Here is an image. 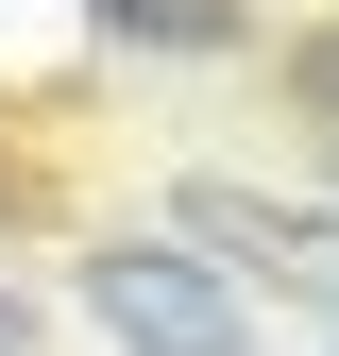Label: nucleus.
Here are the masks:
<instances>
[{"instance_id": "f257e3e1", "label": "nucleus", "mask_w": 339, "mask_h": 356, "mask_svg": "<svg viewBox=\"0 0 339 356\" xmlns=\"http://www.w3.org/2000/svg\"><path fill=\"white\" fill-rule=\"evenodd\" d=\"M85 323L119 356H254V289L187 238H102L85 254Z\"/></svg>"}, {"instance_id": "f03ea898", "label": "nucleus", "mask_w": 339, "mask_h": 356, "mask_svg": "<svg viewBox=\"0 0 339 356\" xmlns=\"http://www.w3.org/2000/svg\"><path fill=\"white\" fill-rule=\"evenodd\" d=\"M187 238H221V272H322L339 220L322 204H254V187H187Z\"/></svg>"}, {"instance_id": "7ed1b4c3", "label": "nucleus", "mask_w": 339, "mask_h": 356, "mask_svg": "<svg viewBox=\"0 0 339 356\" xmlns=\"http://www.w3.org/2000/svg\"><path fill=\"white\" fill-rule=\"evenodd\" d=\"M85 34H119V51H221V34H254V0H85Z\"/></svg>"}, {"instance_id": "20e7f679", "label": "nucleus", "mask_w": 339, "mask_h": 356, "mask_svg": "<svg viewBox=\"0 0 339 356\" xmlns=\"http://www.w3.org/2000/svg\"><path fill=\"white\" fill-rule=\"evenodd\" d=\"M288 102H306L322 153H339V34H288Z\"/></svg>"}, {"instance_id": "39448f33", "label": "nucleus", "mask_w": 339, "mask_h": 356, "mask_svg": "<svg viewBox=\"0 0 339 356\" xmlns=\"http://www.w3.org/2000/svg\"><path fill=\"white\" fill-rule=\"evenodd\" d=\"M0 356H34V305H0Z\"/></svg>"}, {"instance_id": "423d86ee", "label": "nucleus", "mask_w": 339, "mask_h": 356, "mask_svg": "<svg viewBox=\"0 0 339 356\" xmlns=\"http://www.w3.org/2000/svg\"><path fill=\"white\" fill-rule=\"evenodd\" d=\"M306 289H322V305H339V254H322V272H306Z\"/></svg>"}]
</instances>
